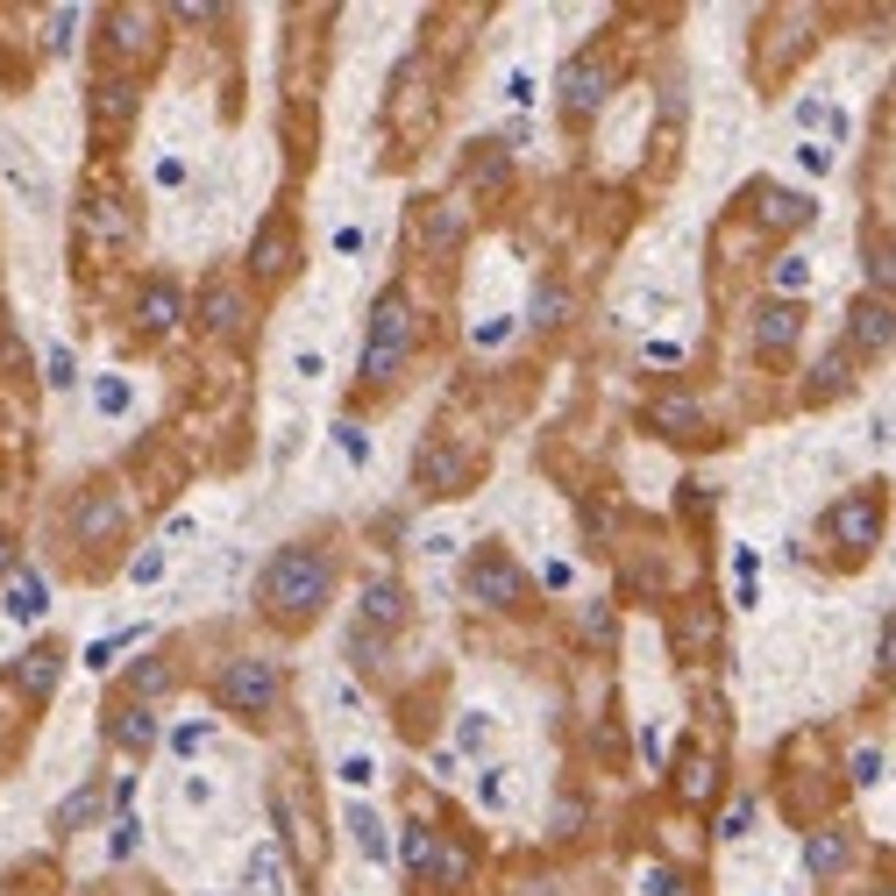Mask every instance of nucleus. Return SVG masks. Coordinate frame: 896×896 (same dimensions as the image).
Listing matches in <instances>:
<instances>
[{"label": "nucleus", "mask_w": 896, "mask_h": 896, "mask_svg": "<svg viewBox=\"0 0 896 896\" xmlns=\"http://www.w3.org/2000/svg\"><path fill=\"white\" fill-rule=\"evenodd\" d=\"M840 854H847V840H840V832H818V840L804 847V861H811L818 875H826V869H840Z\"/></svg>", "instance_id": "24"}, {"label": "nucleus", "mask_w": 896, "mask_h": 896, "mask_svg": "<svg viewBox=\"0 0 896 896\" xmlns=\"http://www.w3.org/2000/svg\"><path fill=\"white\" fill-rule=\"evenodd\" d=\"M135 584H157V576H164V549H150V555H135Z\"/></svg>", "instance_id": "37"}, {"label": "nucleus", "mask_w": 896, "mask_h": 896, "mask_svg": "<svg viewBox=\"0 0 896 896\" xmlns=\"http://www.w3.org/2000/svg\"><path fill=\"white\" fill-rule=\"evenodd\" d=\"M100 413H129V385H121V377L100 385Z\"/></svg>", "instance_id": "36"}, {"label": "nucleus", "mask_w": 896, "mask_h": 896, "mask_svg": "<svg viewBox=\"0 0 896 896\" xmlns=\"http://www.w3.org/2000/svg\"><path fill=\"white\" fill-rule=\"evenodd\" d=\"M413 477H420V491H428V498H449L455 484L469 477V463H463V455H455V449H428V455H420V463H413Z\"/></svg>", "instance_id": "7"}, {"label": "nucleus", "mask_w": 896, "mask_h": 896, "mask_svg": "<svg viewBox=\"0 0 896 896\" xmlns=\"http://www.w3.org/2000/svg\"><path fill=\"white\" fill-rule=\"evenodd\" d=\"M605 86H612V65H605V57H569V71H562V108L590 114L605 100Z\"/></svg>", "instance_id": "6"}, {"label": "nucleus", "mask_w": 896, "mask_h": 896, "mask_svg": "<svg viewBox=\"0 0 896 896\" xmlns=\"http://www.w3.org/2000/svg\"><path fill=\"white\" fill-rule=\"evenodd\" d=\"M370 776H377V768H370V754H349V762H342V783H356V789H363Z\"/></svg>", "instance_id": "39"}, {"label": "nucleus", "mask_w": 896, "mask_h": 896, "mask_svg": "<svg viewBox=\"0 0 896 896\" xmlns=\"http://www.w3.org/2000/svg\"><path fill=\"white\" fill-rule=\"evenodd\" d=\"M328 590H335V569H328L313 549H278L264 569V605L270 619H285V627H299V619H313L328 605Z\"/></svg>", "instance_id": "1"}, {"label": "nucleus", "mask_w": 896, "mask_h": 896, "mask_svg": "<svg viewBox=\"0 0 896 896\" xmlns=\"http://www.w3.org/2000/svg\"><path fill=\"white\" fill-rule=\"evenodd\" d=\"M776 285H783V292H804V285H811V256H783V264H776Z\"/></svg>", "instance_id": "29"}, {"label": "nucleus", "mask_w": 896, "mask_h": 896, "mask_svg": "<svg viewBox=\"0 0 896 896\" xmlns=\"http://www.w3.org/2000/svg\"><path fill=\"white\" fill-rule=\"evenodd\" d=\"M349 840H356V847H363V854H370V861L385 854V826H377V818L363 811V804H349Z\"/></svg>", "instance_id": "19"}, {"label": "nucleus", "mask_w": 896, "mask_h": 896, "mask_svg": "<svg viewBox=\"0 0 896 896\" xmlns=\"http://www.w3.org/2000/svg\"><path fill=\"white\" fill-rule=\"evenodd\" d=\"M8 619H43L51 605H43V576L36 569H22V576H8V605H0Z\"/></svg>", "instance_id": "13"}, {"label": "nucleus", "mask_w": 896, "mask_h": 896, "mask_svg": "<svg viewBox=\"0 0 896 896\" xmlns=\"http://www.w3.org/2000/svg\"><path fill=\"white\" fill-rule=\"evenodd\" d=\"M349 655H356V662H363V670H370V662H377V655H385V641H377V633H363V627H356V633H349Z\"/></svg>", "instance_id": "34"}, {"label": "nucleus", "mask_w": 896, "mask_h": 896, "mask_svg": "<svg viewBox=\"0 0 896 896\" xmlns=\"http://www.w3.org/2000/svg\"><path fill=\"white\" fill-rule=\"evenodd\" d=\"M335 442H342V455H349V463H370V434H363L356 420H342V428H335Z\"/></svg>", "instance_id": "31"}, {"label": "nucleus", "mask_w": 896, "mask_h": 896, "mask_svg": "<svg viewBox=\"0 0 896 896\" xmlns=\"http://www.w3.org/2000/svg\"><path fill=\"white\" fill-rule=\"evenodd\" d=\"M455 740H463L469 754H484V748H491V719H484V711H469V719L455 726Z\"/></svg>", "instance_id": "28"}, {"label": "nucleus", "mask_w": 896, "mask_h": 896, "mask_svg": "<svg viewBox=\"0 0 896 896\" xmlns=\"http://www.w3.org/2000/svg\"><path fill=\"white\" fill-rule=\"evenodd\" d=\"M292 270V250H285V228L270 221L264 235H256V278H285Z\"/></svg>", "instance_id": "15"}, {"label": "nucleus", "mask_w": 896, "mask_h": 896, "mask_svg": "<svg viewBox=\"0 0 896 896\" xmlns=\"http://www.w3.org/2000/svg\"><path fill=\"white\" fill-rule=\"evenodd\" d=\"M399 861H406V869H434V832L428 826H406V840H399Z\"/></svg>", "instance_id": "21"}, {"label": "nucleus", "mask_w": 896, "mask_h": 896, "mask_svg": "<svg viewBox=\"0 0 896 896\" xmlns=\"http://www.w3.org/2000/svg\"><path fill=\"white\" fill-rule=\"evenodd\" d=\"M562 307H569V292H562V285H541V292H534V321H541V328H549Z\"/></svg>", "instance_id": "32"}, {"label": "nucleus", "mask_w": 896, "mask_h": 896, "mask_svg": "<svg viewBox=\"0 0 896 896\" xmlns=\"http://www.w3.org/2000/svg\"><path fill=\"white\" fill-rule=\"evenodd\" d=\"M363 612H370L377 627H406V590L391 584V576H377V584H363Z\"/></svg>", "instance_id": "11"}, {"label": "nucleus", "mask_w": 896, "mask_h": 896, "mask_svg": "<svg viewBox=\"0 0 896 896\" xmlns=\"http://www.w3.org/2000/svg\"><path fill=\"white\" fill-rule=\"evenodd\" d=\"M114 520H121V512H114V498H93V506L79 512V541H100V534H114Z\"/></svg>", "instance_id": "22"}, {"label": "nucleus", "mask_w": 896, "mask_h": 896, "mask_svg": "<svg viewBox=\"0 0 896 896\" xmlns=\"http://www.w3.org/2000/svg\"><path fill=\"white\" fill-rule=\"evenodd\" d=\"M8 562H14V549H8V534H0V576H8Z\"/></svg>", "instance_id": "43"}, {"label": "nucleus", "mask_w": 896, "mask_h": 896, "mask_svg": "<svg viewBox=\"0 0 896 896\" xmlns=\"http://www.w3.org/2000/svg\"><path fill=\"white\" fill-rule=\"evenodd\" d=\"M135 840H143V826H135V818H121V826H114V854H135Z\"/></svg>", "instance_id": "40"}, {"label": "nucleus", "mask_w": 896, "mask_h": 896, "mask_svg": "<svg viewBox=\"0 0 896 896\" xmlns=\"http://www.w3.org/2000/svg\"><path fill=\"white\" fill-rule=\"evenodd\" d=\"M65 43H71V8H57L51 14V51H65Z\"/></svg>", "instance_id": "41"}, {"label": "nucleus", "mask_w": 896, "mask_h": 896, "mask_svg": "<svg viewBox=\"0 0 896 896\" xmlns=\"http://www.w3.org/2000/svg\"><path fill=\"white\" fill-rule=\"evenodd\" d=\"M207 321H214V328H235V321H242V299L228 292V285H214V292H207Z\"/></svg>", "instance_id": "25"}, {"label": "nucleus", "mask_w": 896, "mask_h": 896, "mask_svg": "<svg viewBox=\"0 0 896 896\" xmlns=\"http://www.w3.org/2000/svg\"><path fill=\"white\" fill-rule=\"evenodd\" d=\"M57 662H65L57 648H29V655H22V670H14V676H22V690H29V697H51Z\"/></svg>", "instance_id": "14"}, {"label": "nucleus", "mask_w": 896, "mask_h": 896, "mask_svg": "<svg viewBox=\"0 0 896 896\" xmlns=\"http://www.w3.org/2000/svg\"><path fill=\"white\" fill-rule=\"evenodd\" d=\"M207 740H214V726H178V733H172V748H178V754H200Z\"/></svg>", "instance_id": "35"}, {"label": "nucleus", "mask_w": 896, "mask_h": 896, "mask_svg": "<svg viewBox=\"0 0 896 896\" xmlns=\"http://www.w3.org/2000/svg\"><path fill=\"white\" fill-rule=\"evenodd\" d=\"M108 740H114V748H129V754H143L150 740H157V719H150L143 705H121L114 719H108Z\"/></svg>", "instance_id": "9"}, {"label": "nucleus", "mask_w": 896, "mask_h": 896, "mask_svg": "<svg viewBox=\"0 0 896 896\" xmlns=\"http://www.w3.org/2000/svg\"><path fill=\"white\" fill-rule=\"evenodd\" d=\"M875 896H889V889H875Z\"/></svg>", "instance_id": "44"}, {"label": "nucleus", "mask_w": 896, "mask_h": 896, "mask_svg": "<svg viewBox=\"0 0 896 896\" xmlns=\"http://www.w3.org/2000/svg\"><path fill=\"white\" fill-rule=\"evenodd\" d=\"M143 328H150V335H172V328H178V292H172V285H150V292H143Z\"/></svg>", "instance_id": "16"}, {"label": "nucleus", "mask_w": 896, "mask_h": 896, "mask_svg": "<svg viewBox=\"0 0 896 896\" xmlns=\"http://www.w3.org/2000/svg\"><path fill=\"white\" fill-rule=\"evenodd\" d=\"M463 584H469V598H477V605H498V612H512V605L527 598V576L512 569L506 555H477Z\"/></svg>", "instance_id": "4"}, {"label": "nucleus", "mask_w": 896, "mask_h": 896, "mask_svg": "<svg viewBox=\"0 0 896 896\" xmlns=\"http://www.w3.org/2000/svg\"><path fill=\"white\" fill-rule=\"evenodd\" d=\"M711 789V754H690V762H683V797H705Z\"/></svg>", "instance_id": "30"}, {"label": "nucleus", "mask_w": 896, "mask_h": 896, "mask_svg": "<svg viewBox=\"0 0 896 896\" xmlns=\"http://www.w3.org/2000/svg\"><path fill=\"white\" fill-rule=\"evenodd\" d=\"M832 534H840V549H875V534H883V498L875 491H854L832 506Z\"/></svg>", "instance_id": "5"}, {"label": "nucleus", "mask_w": 896, "mask_h": 896, "mask_svg": "<svg viewBox=\"0 0 896 896\" xmlns=\"http://www.w3.org/2000/svg\"><path fill=\"white\" fill-rule=\"evenodd\" d=\"M648 428H662L670 442H690V434H705V413L690 399H648Z\"/></svg>", "instance_id": "8"}, {"label": "nucleus", "mask_w": 896, "mask_h": 896, "mask_svg": "<svg viewBox=\"0 0 896 896\" xmlns=\"http://www.w3.org/2000/svg\"><path fill=\"white\" fill-rule=\"evenodd\" d=\"M79 221L93 228V235H121V228H129V221L114 214V200H86V214H79Z\"/></svg>", "instance_id": "26"}, {"label": "nucleus", "mask_w": 896, "mask_h": 896, "mask_svg": "<svg viewBox=\"0 0 896 896\" xmlns=\"http://www.w3.org/2000/svg\"><path fill=\"white\" fill-rule=\"evenodd\" d=\"M242 889H250V896H292V889H285L278 847H256V854H250V875H242Z\"/></svg>", "instance_id": "10"}, {"label": "nucleus", "mask_w": 896, "mask_h": 896, "mask_svg": "<svg viewBox=\"0 0 896 896\" xmlns=\"http://www.w3.org/2000/svg\"><path fill=\"white\" fill-rule=\"evenodd\" d=\"M463 875H469L463 847H449V854H434V883H442V889H463Z\"/></svg>", "instance_id": "27"}, {"label": "nucleus", "mask_w": 896, "mask_h": 896, "mask_svg": "<svg viewBox=\"0 0 896 896\" xmlns=\"http://www.w3.org/2000/svg\"><path fill=\"white\" fill-rule=\"evenodd\" d=\"M854 349H889V307L883 299L854 313Z\"/></svg>", "instance_id": "17"}, {"label": "nucleus", "mask_w": 896, "mask_h": 896, "mask_svg": "<svg viewBox=\"0 0 896 896\" xmlns=\"http://www.w3.org/2000/svg\"><path fill=\"white\" fill-rule=\"evenodd\" d=\"M797 164H804V172H826V164H832V150H818V143H804V150H797Z\"/></svg>", "instance_id": "42"}, {"label": "nucleus", "mask_w": 896, "mask_h": 896, "mask_svg": "<svg viewBox=\"0 0 896 896\" xmlns=\"http://www.w3.org/2000/svg\"><path fill=\"white\" fill-rule=\"evenodd\" d=\"M768 221L776 228H804L811 221V200H797V192H768Z\"/></svg>", "instance_id": "23"}, {"label": "nucleus", "mask_w": 896, "mask_h": 896, "mask_svg": "<svg viewBox=\"0 0 896 896\" xmlns=\"http://www.w3.org/2000/svg\"><path fill=\"white\" fill-rule=\"evenodd\" d=\"M71 370H79V363H71V349H51V385H79Z\"/></svg>", "instance_id": "38"}, {"label": "nucleus", "mask_w": 896, "mask_h": 896, "mask_svg": "<svg viewBox=\"0 0 896 896\" xmlns=\"http://www.w3.org/2000/svg\"><path fill=\"white\" fill-rule=\"evenodd\" d=\"M93 811H100V789H79V797H65V804H57V832L93 826Z\"/></svg>", "instance_id": "20"}, {"label": "nucleus", "mask_w": 896, "mask_h": 896, "mask_svg": "<svg viewBox=\"0 0 896 896\" xmlns=\"http://www.w3.org/2000/svg\"><path fill=\"white\" fill-rule=\"evenodd\" d=\"M270 697H278V662H264V655L228 662V676H221V705L228 711H270Z\"/></svg>", "instance_id": "3"}, {"label": "nucleus", "mask_w": 896, "mask_h": 896, "mask_svg": "<svg viewBox=\"0 0 896 896\" xmlns=\"http://www.w3.org/2000/svg\"><path fill=\"white\" fill-rule=\"evenodd\" d=\"M797 321H804V313L789 307V299H776V307H762V321H754V342H762V349H789V342H797Z\"/></svg>", "instance_id": "12"}, {"label": "nucleus", "mask_w": 896, "mask_h": 896, "mask_svg": "<svg viewBox=\"0 0 896 896\" xmlns=\"http://www.w3.org/2000/svg\"><path fill=\"white\" fill-rule=\"evenodd\" d=\"M93 114L114 129V121H129V114H135V93H129V86H114V79H108V86H93Z\"/></svg>", "instance_id": "18"}, {"label": "nucleus", "mask_w": 896, "mask_h": 896, "mask_svg": "<svg viewBox=\"0 0 896 896\" xmlns=\"http://www.w3.org/2000/svg\"><path fill=\"white\" fill-rule=\"evenodd\" d=\"M406 349H413V307H406V292H385L370 307V342H363V377L370 385H391L406 363Z\"/></svg>", "instance_id": "2"}, {"label": "nucleus", "mask_w": 896, "mask_h": 896, "mask_svg": "<svg viewBox=\"0 0 896 896\" xmlns=\"http://www.w3.org/2000/svg\"><path fill=\"white\" fill-rule=\"evenodd\" d=\"M883 768H889V762H883V748H861V754H854V783H861V789L883 783Z\"/></svg>", "instance_id": "33"}]
</instances>
